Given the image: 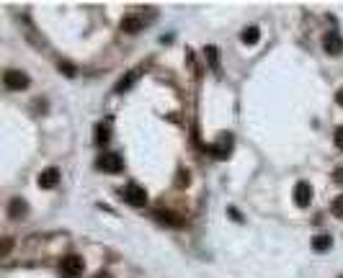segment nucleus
I'll return each mask as SVG.
<instances>
[{
    "label": "nucleus",
    "instance_id": "1",
    "mask_svg": "<svg viewBox=\"0 0 343 278\" xmlns=\"http://www.w3.org/2000/svg\"><path fill=\"white\" fill-rule=\"evenodd\" d=\"M121 199L129 204V206H134V209H142L145 204H147V194H145V188H140L137 183H129V186H124L121 188Z\"/></svg>",
    "mask_w": 343,
    "mask_h": 278
},
{
    "label": "nucleus",
    "instance_id": "2",
    "mask_svg": "<svg viewBox=\"0 0 343 278\" xmlns=\"http://www.w3.org/2000/svg\"><path fill=\"white\" fill-rule=\"evenodd\" d=\"M96 167L103 170V173H121V167H124V160L116 155V152H103L98 160H96Z\"/></svg>",
    "mask_w": 343,
    "mask_h": 278
},
{
    "label": "nucleus",
    "instance_id": "3",
    "mask_svg": "<svg viewBox=\"0 0 343 278\" xmlns=\"http://www.w3.org/2000/svg\"><path fill=\"white\" fill-rule=\"evenodd\" d=\"M59 273L67 275V278L80 275L83 273V258H80V255H75V252H67L65 258H62V263H59Z\"/></svg>",
    "mask_w": 343,
    "mask_h": 278
},
{
    "label": "nucleus",
    "instance_id": "4",
    "mask_svg": "<svg viewBox=\"0 0 343 278\" xmlns=\"http://www.w3.org/2000/svg\"><path fill=\"white\" fill-rule=\"evenodd\" d=\"M3 82L8 90H26L29 88V75L21 70H6L3 72Z\"/></svg>",
    "mask_w": 343,
    "mask_h": 278
},
{
    "label": "nucleus",
    "instance_id": "5",
    "mask_svg": "<svg viewBox=\"0 0 343 278\" xmlns=\"http://www.w3.org/2000/svg\"><path fill=\"white\" fill-rule=\"evenodd\" d=\"M212 155L217 160H227L232 155V134H222L217 142L212 144Z\"/></svg>",
    "mask_w": 343,
    "mask_h": 278
},
{
    "label": "nucleus",
    "instance_id": "6",
    "mask_svg": "<svg viewBox=\"0 0 343 278\" xmlns=\"http://www.w3.org/2000/svg\"><path fill=\"white\" fill-rule=\"evenodd\" d=\"M310 201H312V188H310V183L299 180V183L294 186V204H297L299 209H307Z\"/></svg>",
    "mask_w": 343,
    "mask_h": 278
},
{
    "label": "nucleus",
    "instance_id": "7",
    "mask_svg": "<svg viewBox=\"0 0 343 278\" xmlns=\"http://www.w3.org/2000/svg\"><path fill=\"white\" fill-rule=\"evenodd\" d=\"M323 49L328 52V54H333V57H338L340 52H343V39L335 34V31H330V34H325L323 36Z\"/></svg>",
    "mask_w": 343,
    "mask_h": 278
},
{
    "label": "nucleus",
    "instance_id": "8",
    "mask_svg": "<svg viewBox=\"0 0 343 278\" xmlns=\"http://www.w3.org/2000/svg\"><path fill=\"white\" fill-rule=\"evenodd\" d=\"M57 183H59V170H57V167H47V170H41V175H39V188L49 191V188H54Z\"/></svg>",
    "mask_w": 343,
    "mask_h": 278
},
{
    "label": "nucleus",
    "instance_id": "9",
    "mask_svg": "<svg viewBox=\"0 0 343 278\" xmlns=\"http://www.w3.org/2000/svg\"><path fill=\"white\" fill-rule=\"evenodd\" d=\"M26 211H29V204L24 201V199H11V204H8V217L11 219H24L26 217Z\"/></svg>",
    "mask_w": 343,
    "mask_h": 278
},
{
    "label": "nucleus",
    "instance_id": "10",
    "mask_svg": "<svg viewBox=\"0 0 343 278\" xmlns=\"http://www.w3.org/2000/svg\"><path fill=\"white\" fill-rule=\"evenodd\" d=\"M142 18H137V16H126V18H121V31H126V34H137V31H142Z\"/></svg>",
    "mask_w": 343,
    "mask_h": 278
},
{
    "label": "nucleus",
    "instance_id": "11",
    "mask_svg": "<svg viewBox=\"0 0 343 278\" xmlns=\"http://www.w3.org/2000/svg\"><path fill=\"white\" fill-rule=\"evenodd\" d=\"M258 39H261V29H258V26H248V29L240 34V41H243V44H248V47L258 44Z\"/></svg>",
    "mask_w": 343,
    "mask_h": 278
},
{
    "label": "nucleus",
    "instance_id": "12",
    "mask_svg": "<svg viewBox=\"0 0 343 278\" xmlns=\"http://www.w3.org/2000/svg\"><path fill=\"white\" fill-rule=\"evenodd\" d=\"M330 245H333L330 234H317V237H312V247H315L317 252H325Z\"/></svg>",
    "mask_w": 343,
    "mask_h": 278
},
{
    "label": "nucleus",
    "instance_id": "13",
    "mask_svg": "<svg viewBox=\"0 0 343 278\" xmlns=\"http://www.w3.org/2000/svg\"><path fill=\"white\" fill-rule=\"evenodd\" d=\"M134 80H137V72H126V75H124V77L116 82V88H114V90H116V93H124V90H129Z\"/></svg>",
    "mask_w": 343,
    "mask_h": 278
},
{
    "label": "nucleus",
    "instance_id": "14",
    "mask_svg": "<svg viewBox=\"0 0 343 278\" xmlns=\"http://www.w3.org/2000/svg\"><path fill=\"white\" fill-rule=\"evenodd\" d=\"M109 137H111L109 126H106V124H98V126H96V144H98V147H103L106 142H109Z\"/></svg>",
    "mask_w": 343,
    "mask_h": 278
},
{
    "label": "nucleus",
    "instance_id": "15",
    "mask_svg": "<svg viewBox=\"0 0 343 278\" xmlns=\"http://www.w3.org/2000/svg\"><path fill=\"white\" fill-rule=\"evenodd\" d=\"M155 217H158L160 222H165V224H173V227H178V224H181V219H178V217H173V214H170L168 209H158V211H155Z\"/></svg>",
    "mask_w": 343,
    "mask_h": 278
},
{
    "label": "nucleus",
    "instance_id": "16",
    "mask_svg": "<svg viewBox=\"0 0 343 278\" xmlns=\"http://www.w3.org/2000/svg\"><path fill=\"white\" fill-rule=\"evenodd\" d=\"M207 57H209V62H212V70H214V72H220V59H217V49H214V47H207Z\"/></svg>",
    "mask_w": 343,
    "mask_h": 278
},
{
    "label": "nucleus",
    "instance_id": "17",
    "mask_svg": "<svg viewBox=\"0 0 343 278\" xmlns=\"http://www.w3.org/2000/svg\"><path fill=\"white\" fill-rule=\"evenodd\" d=\"M330 211L335 214V217H343V196H335L333 204H330Z\"/></svg>",
    "mask_w": 343,
    "mask_h": 278
},
{
    "label": "nucleus",
    "instance_id": "18",
    "mask_svg": "<svg viewBox=\"0 0 343 278\" xmlns=\"http://www.w3.org/2000/svg\"><path fill=\"white\" fill-rule=\"evenodd\" d=\"M57 67H59V72H65L67 77H75V67L70 65V62H59Z\"/></svg>",
    "mask_w": 343,
    "mask_h": 278
},
{
    "label": "nucleus",
    "instance_id": "19",
    "mask_svg": "<svg viewBox=\"0 0 343 278\" xmlns=\"http://www.w3.org/2000/svg\"><path fill=\"white\" fill-rule=\"evenodd\" d=\"M333 142H335L338 149H343V126H338V129L333 132Z\"/></svg>",
    "mask_w": 343,
    "mask_h": 278
},
{
    "label": "nucleus",
    "instance_id": "20",
    "mask_svg": "<svg viewBox=\"0 0 343 278\" xmlns=\"http://www.w3.org/2000/svg\"><path fill=\"white\" fill-rule=\"evenodd\" d=\"M333 178H335V183H340V186H343V167H338V170H335Z\"/></svg>",
    "mask_w": 343,
    "mask_h": 278
},
{
    "label": "nucleus",
    "instance_id": "21",
    "mask_svg": "<svg viewBox=\"0 0 343 278\" xmlns=\"http://www.w3.org/2000/svg\"><path fill=\"white\" fill-rule=\"evenodd\" d=\"M335 103H338V106H343V88H338V93H335Z\"/></svg>",
    "mask_w": 343,
    "mask_h": 278
},
{
    "label": "nucleus",
    "instance_id": "22",
    "mask_svg": "<svg viewBox=\"0 0 343 278\" xmlns=\"http://www.w3.org/2000/svg\"><path fill=\"white\" fill-rule=\"evenodd\" d=\"M11 252V240H3V255Z\"/></svg>",
    "mask_w": 343,
    "mask_h": 278
},
{
    "label": "nucleus",
    "instance_id": "23",
    "mask_svg": "<svg viewBox=\"0 0 343 278\" xmlns=\"http://www.w3.org/2000/svg\"><path fill=\"white\" fill-rule=\"evenodd\" d=\"M178 183H188V173H181V175H178Z\"/></svg>",
    "mask_w": 343,
    "mask_h": 278
}]
</instances>
